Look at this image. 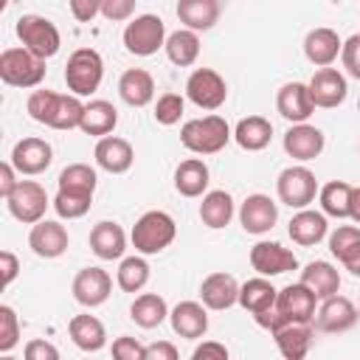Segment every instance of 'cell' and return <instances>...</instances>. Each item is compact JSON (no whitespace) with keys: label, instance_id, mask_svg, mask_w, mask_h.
<instances>
[{"label":"cell","instance_id":"6da1fadb","mask_svg":"<svg viewBox=\"0 0 360 360\" xmlns=\"http://www.w3.org/2000/svg\"><path fill=\"white\" fill-rule=\"evenodd\" d=\"M28 115L37 124L51 129H76L84 115V104L73 93H53V90H34L25 101Z\"/></svg>","mask_w":360,"mask_h":360},{"label":"cell","instance_id":"7a4b0ae2","mask_svg":"<svg viewBox=\"0 0 360 360\" xmlns=\"http://www.w3.org/2000/svg\"><path fill=\"white\" fill-rule=\"evenodd\" d=\"M233 138L228 121L222 115H202L191 118L180 127V143L194 155H217Z\"/></svg>","mask_w":360,"mask_h":360},{"label":"cell","instance_id":"3957f363","mask_svg":"<svg viewBox=\"0 0 360 360\" xmlns=\"http://www.w3.org/2000/svg\"><path fill=\"white\" fill-rule=\"evenodd\" d=\"M177 236V225L172 219V214L166 211H146L138 217V222L132 225V248L143 256H152V253H160L166 250Z\"/></svg>","mask_w":360,"mask_h":360},{"label":"cell","instance_id":"277c9868","mask_svg":"<svg viewBox=\"0 0 360 360\" xmlns=\"http://www.w3.org/2000/svg\"><path fill=\"white\" fill-rule=\"evenodd\" d=\"M45 59L28 51L25 45L6 48L0 53V79L8 87H37L45 79Z\"/></svg>","mask_w":360,"mask_h":360},{"label":"cell","instance_id":"5b68a950","mask_svg":"<svg viewBox=\"0 0 360 360\" xmlns=\"http://www.w3.org/2000/svg\"><path fill=\"white\" fill-rule=\"evenodd\" d=\"M104 79V59L96 48H76L65 65V84L73 96H90Z\"/></svg>","mask_w":360,"mask_h":360},{"label":"cell","instance_id":"8992f818","mask_svg":"<svg viewBox=\"0 0 360 360\" xmlns=\"http://www.w3.org/2000/svg\"><path fill=\"white\" fill-rule=\"evenodd\" d=\"M121 39L132 56H152L166 45V25L158 14H138L127 22Z\"/></svg>","mask_w":360,"mask_h":360},{"label":"cell","instance_id":"52a82bcc","mask_svg":"<svg viewBox=\"0 0 360 360\" xmlns=\"http://www.w3.org/2000/svg\"><path fill=\"white\" fill-rule=\"evenodd\" d=\"M14 31H17L20 42H22L28 51H34L37 56L51 59V56L59 53L62 37H59V28H56L48 17H42V14H22V17L17 20Z\"/></svg>","mask_w":360,"mask_h":360},{"label":"cell","instance_id":"ba28073f","mask_svg":"<svg viewBox=\"0 0 360 360\" xmlns=\"http://www.w3.org/2000/svg\"><path fill=\"white\" fill-rule=\"evenodd\" d=\"M318 180L315 174L307 169V166H287L278 180H276V194L284 205L301 211V208H309V202H315V194H318Z\"/></svg>","mask_w":360,"mask_h":360},{"label":"cell","instance_id":"9c48e42d","mask_svg":"<svg viewBox=\"0 0 360 360\" xmlns=\"http://www.w3.org/2000/svg\"><path fill=\"white\" fill-rule=\"evenodd\" d=\"M6 205H8V214H11L17 222L34 225V222L45 219V211H48V205H53V202L48 200V191H45L37 180H20L17 188L6 197Z\"/></svg>","mask_w":360,"mask_h":360},{"label":"cell","instance_id":"30bf717a","mask_svg":"<svg viewBox=\"0 0 360 360\" xmlns=\"http://www.w3.org/2000/svg\"><path fill=\"white\" fill-rule=\"evenodd\" d=\"M186 98L200 110H219L228 98V84L214 68H197L186 79Z\"/></svg>","mask_w":360,"mask_h":360},{"label":"cell","instance_id":"8fae6325","mask_svg":"<svg viewBox=\"0 0 360 360\" xmlns=\"http://www.w3.org/2000/svg\"><path fill=\"white\" fill-rule=\"evenodd\" d=\"M307 84H309V96H312L315 107H323V110L340 107L346 101V93H349L346 76L332 65L329 68H318Z\"/></svg>","mask_w":360,"mask_h":360},{"label":"cell","instance_id":"7c38bea8","mask_svg":"<svg viewBox=\"0 0 360 360\" xmlns=\"http://www.w3.org/2000/svg\"><path fill=\"white\" fill-rule=\"evenodd\" d=\"M70 290H73V298H76L82 307L93 309V307H101V304L110 298V292H112V278H110V273L101 270V267H82V270L73 276Z\"/></svg>","mask_w":360,"mask_h":360},{"label":"cell","instance_id":"4fadbf2b","mask_svg":"<svg viewBox=\"0 0 360 360\" xmlns=\"http://www.w3.org/2000/svg\"><path fill=\"white\" fill-rule=\"evenodd\" d=\"M8 160L14 163V169L20 174L34 177V174L48 172V166L53 163V149H51V143L45 138H34L31 135V138H22V141L14 143Z\"/></svg>","mask_w":360,"mask_h":360},{"label":"cell","instance_id":"5bb4252c","mask_svg":"<svg viewBox=\"0 0 360 360\" xmlns=\"http://www.w3.org/2000/svg\"><path fill=\"white\" fill-rule=\"evenodd\" d=\"M70 245L68 228L56 219H39L31 225L28 233V248L39 256V259H59Z\"/></svg>","mask_w":360,"mask_h":360},{"label":"cell","instance_id":"9a60e30c","mask_svg":"<svg viewBox=\"0 0 360 360\" xmlns=\"http://www.w3.org/2000/svg\"><path fill=\"white\" fill-rule=\"evenodd\" d=\"M250 267L259 276H281L298 267V259L281 242H256L250 248Z\"/></svg>","mask_w":360,"mask_h":360},{"label":"cell","instance_id":"2e32d148","mask_svg":"<svg viewBox=\"0 0 360 360\" xmlns=\"http://www.w3.org/2000/svg\"><path fill=\"white\" fill-rule=\"evenodd\" d=\"M276 110L290 124L309 121V115L315 112V101L309 96V84H304V82H287V84H281L278 93H276Z\"/></svg>","mask_w":360,"mask_h":360},{"label":"cell","instance_id":"e0dca14e","mask_svg":"<svg viewBox=\"0 0 360 360\" xmlns=\"http://www.w3.org/2000/svg\"><path fill=\"white\" fill-rule=\"evenodd\" d=\"M239 222H242L245 233L262 236V233L273 231V225L278 222V205L267 194H248L239 208Z\"/></svg>","mask_w":360,"mask_h":360},{"label":"cell","instance_id":"ac0fdd59","mask_svg":"<svg viewBox=\"0 0 360 360\" xmlns=\"http://www.w3.org/2000/svg\"><path fill=\"white\" fill-rule=\"evenodd\" d=\"M354 323H357V307L352 304V298L338 295V292L329 295V298H323L321 301V309L315 312V326L321 332L338 335V332L352 329Z\"/></svg>","mask_w":360,"mask_h":360},{"label":"cell","instance_id":"d6986e66","mask_svg":"<svg viewBox=\"0 0 360 360\" xmlns=\"http://www.w3.org/2000/svg\"><path fill=\"white\" fill-rule=\"evenodd\" d=\"M323 146H326V138H323V132L318 129V127H312V124H292L287 132H284V152L292 158V160H301V163H307V160H315L321 152H323Z\"/></svg>","mask_w":360,"mask_h":360},{"label":"cell","instance_id":"ffe728a7","mask_svg":"<svg viewBox=\"0 0 360 360\" xmlns=\"http://www.w3.org/2000/svg\"><path fill=\"white\" fill-rule=\"evenodd\" d=\"M93 158H96V166L110 172V174H124L132 169V160H135V149L127 138H118V135H104L98 138L96 149H93Z\"/></svg>","mask_w":360,"mask_h":360},{"label":"cell","instance_id":"44dd1931","mask_svg":"<svg viewBox=\"0 0 360 360\" xmlns=\"http://www.w3.org/2000/svg\"><path fill=\"white\" fill-rule=\"evenodd\" d=\"M239 281L231 276V273H225V270H217V273H211V276H205L202 278V284H200V301L208 307V309H228V307H233V304H239Z\"/></svg>","mask_w":360,"mask_h":360},{"label":"cell","instance_id":"7402d4cb","mask_svg":"<svg viewBox=\"0 0 360 360\" xmlns=\"http://www.w3.org/2000/svg\"><path fill=\"white\" fill-rule=\"evenodd\" d=\"M169 323H172L174 335L186 338V340H200L208 332V307L200 301H180L169 312Z\"/></svg>","mask_w":360,"mask_h":360},{"label":"cell","instance_id":"603a6c76","mask_svg":"<svg viewBox=\"0 0 360 360\" xmlns=\"http://www.w3.org/2000/svg\"><path fill=\"white\" fill-rule=\"evenodd\" d=\"M315 304H318L315 292L309 287H304L301 281L281 287L278 295H276V309L287 321H312L315 318Z\"/></svg>","mask_w":360,"mask_h":360},{"label":"cell","instance_id":"cb8c5ba5","mask_svg":"<svg viewBox=\"0 0 360 360\" xmlns=\"http://www.w3.org/2000/svg\"><path fill=\"white\" fill-rule=\"evenodd\" d=\"M273 338H276L278 352L287 360H301L312 346L315 329H312V321H287L273 332Z\"/></svg>","mask_w":360,"mask_h":360},{"label":"cell","instance_id":"d4e9b609","mask_svg":"<svg viewBox=\"0 0 360 360\" xmlns=\"http://www.w3.org/2000/svg\"><path fill=\"white\" fill-rule=\"evenodd\" d=\"M287 233H290V239H292L295 245L312 248V245H318L321 239L329 236L326 214H323V211H312V208H301L298 214H292Z\"/></svg>","mask_w":360,"mask_h":360},{"label":"cell","instance_id":"484cf974","mask_svg":"<svg viewBox=\"0 0 360 360\" xmlns=\"http://www.w3.org/2000/svg\"><path fill=\"white\" fill-rule=\"evenodd\" d=\"M90 250L101 259V262H112V259H124L127 250V233L118 222L101 219L93 225L90 231Z\"/></svg>","mask_w":360,"mask_h":360},{"label":"cell","instance_id":"4316f807","mask_svg":"<svg viewBox=\"0 0 360 360\" xmlns=\"http://www.w3.org/2000/svg\"><path fill=\"white\" fill-rule=\"evenodd\" d=\"M343 48V39L338 37V31L332 28H312L307 37H304V56L315 65V68H329L338 53Z\"/></svg>","mask_w":360,"mask_h":360},{"label":"cell","instance_id":"83f0119b","mask_svg":"<svg viewBox=\"0 0 360 360\" xmlns=\"http://www.w3.org/2000/svg\"><path fill=\"white\" fill-rule=\"evenodd\" d=\"M118 96L129 107H146L155 98V79L143 68H129L118 79Z\"/></svg>","mask_w":360,"mask_h":360},{"label":"cell","instance_id":"f1b7e54d","mask_svg":"<svg viewBox=\"0 0 360 360\" xmlns=\"http://www.w3.org/2000/svg\"><path fill=\"white\" fill-rule=\"evenodd\" d=\"M177 20L191 31H211L219 20V0H177Z\"/></svg>","mask_w":360,"mask_h":360},{"label":"cell","instance_id":"f546056e","mask_svg":"<svg viewBox=\"0 0 360 360\" xmlns=\"http://www.w3.org/2000/svg\"><path fill=\"white\" fill-rule=\"evenodd\" d=\"M301 284L309 287L318 301H323V298H329L340 290V273H338L335 264H329L323 259H315L301 270Z\"/></svg>","mask_w":360,"mask_h":360},{"label":"cell","instance_id":"4dcf8cb0","mask_svg":"<svg viewBox=\"0 0 360 360\" xmlns=\"http://www.w3.org/2000/svg\"><path fill=\"white\" fill-rule=\"evenodd\" d=\"M70 340L82 349V352H101L107 346V329L96 315H73L68 323Z\"/></svg>","mask_w":360,"mask_h":360},{"label":"cell","instance_id":"1f68e13d","mask_svg":"<svg viewBox=\"0 0 360 360\" xmlns=\"http://www.w3.org/2000/svg\"><path fill=\"white\" fill-rule=\"evenodd\" d=\"M208 180H211V172L202 158H186L174 169V188L183 197H202L208 188Z\"/></svg>","mask_w":360,"mask_h":360},{"label":"cell","instance_id":"d6a6232c","mask_svg":"<svg viewBox=\"0 0 360 360\" xmlns=\"http://www.w3.org/2000/svg\"><path fill=\"white\" fill-rule=\"evenodd\" d=\"M115 124H118V110H115L110 101L96 98V101H87V104H84V115H82L79 129H82L84 135L104 138V135H110V132L115 129Z\"/></svg>","mask_w":360,"mask_h":360},{"label":"cell","instance_id":"836d02e7","mask_svg":"<svg viewBox=\"0 0 360 360\" xmlns=\"http://www.w3.org/2000/svg\"><path fill=\"white\" fill-rule=\"evenodd\" d=\"M200 219H202V225L211 228V231L225 228V225L233 219V197H231L225 188L205 191V194H202V202H200Z\"/></svg>","mask_w":360,"mask_h":360},{"label":"cell","instance_id":"e575fe53","mask_svg":"<svg viewBox=\"0 0 360 360\" xmlns=\"http://www.w3.org/2000/svg\"><path fill=\"white\" fill-rule=\"evenodd\" d=\"M270 138H273V124L264 115H248L233 129V141L245 152H262L270 143Z\"/></svg>","mask_w":360,"mask_h":360},{"label":"cell","instance_id":"d590c367","mask_svg":"<svg viewBox=\"0 0 360 360\" xmlns=\"http://www.w3.org/2000/svg\"><path fill=\"white\" fill-rule=\"evenodd\" d=\"M169 304H166V298L163 295H158V292H141L135 301H132V307H129V318L141 326V329H155V326H160L166 318H169Z\"/></svg>","mask_w":360,"mask_h":360},{"label":"cell","instance_id":"8d00e7d4","mask_svg":"<svg viewBox=\"0 0 360 360\" xmlns=\"http://www.w3.org/2000/svg\"><path fill=\"white\" fill-rule=\"evenodd\" d=\"M276 295L278 290L267 281V276H259V278H248L242 287H239V307L248 309L250 315L256 312H264L276 304Z\"/></svg>","mask_w":360,"mask_h":360},{"label":"cell","instance_id":"74e56055","mask_svg":"<svg viewBox=\"0 0 360 360\" xmlns=\"http://www.w3.org/2000/svg\"><path fill=\"white\" fill-rule=\"evenodd\" d=\"M163 48H166L169 62H174L177 68H188L200 56V37L191 28H180V31H174V34L166 37V45Z\"/></svg>","mask_w":360,"mask_h":360},{"label":"cell","instance_id":"f35d334b","mask_svg":"<svg viewBox=\"0 0 360 360\" xmlns=\"http://www.w3.org/2000/svg\"><path fill=\"white\" fill-rule=\"evenodd\" d=\"M56 186L62 191H73V194H87L93 197L96 194V186H98V174L90 163H70L59 172V180Z\"/></svg>","mask_w":360,"mask_h":360},{"label":"cell","instance_id":"ab89813d","mask_svg":"<svg viewBox=\"0 0 360 360\" xmlns=\"http://www.w3.org/2000/svg\"><path fill=\"white\" fill-rule=\"evenodd\" d=\"M318 200H321V211H323L326 217L346 219V217H349L352 186H349L346 180H329V183L318 191Z\"/></svg>","mask_w":360,"mask_h":360},{"label":"cell","instance_id":"60d3db41","mask_svg":"<svg viewBox=\"0 0 360 360\" xmlns=\"http://www.w3.org/2000/svg\"><path fill=\"white\" fill-rule=\"evenodd\" d=\"M146 281H149V264H146L143 253H141V256H127V259H121V264H118V270H115V284H118L124 292H141V290L146 287Z\"/></svg>","mask_w":360,"mask_h":360},{"label":"cell","instance_id":"b9f144b4","mask_svg":"<svg viewBox=\"0 0 360 360\" xmlns=\"http://www.w3.org/2000/svg\"><path fill=\"white\" fill-rule=\"evenodd\" d=\"M360 248V228L357 225H338L332 233H329V250L332 256L343 264L354 250Z\"/></svg>","mask_w":360,"mask_h":360},{"label":"cell","instance_id":"7bdbcfd3","mask_svg":"<svg viewBox=\"0 0 360 360\" xmlns=\"http://www.w3.org/2000/svg\"><path fill=\"white\" fill-rule=\"evenodd\" d=\"M93 205V197L87 194H73V191H62L56 188V197H53V211L62 217V219H79L90 211Z\"/></svg>","mask_w":360,"mask_h":360},{"label":"cell","instance_id":"ee69618b","mask_svg":"<svg viewBox=\"0 0 360 360\" xmlns=\"http://www.w3.org/2000/svg\"><path fill=\"white\" fill-rule=\"evenodd\" d=\"M183 110H186V98L180 93H163L155 101V121L163 127H172L183 118Z\"/></svg>","mask_w":360,"mask_h":360},{"label":"cell","instance_id":"f6af8a7d","mask_svg":"<svg viewBox=\"0 0 360 360\" xmlns=\"http://www.w3.org/2000/svg\"><path fill=\"white\" fill-rule=\"evenodd\" d=\"M17 343H20V318L8 304H3L0 307V352L6 354Z\"/></svg>","mask_w":360,"mask_h":360},{"label":"cell","instance_id":"bcb514c9","mask_svg":"<svg viewBox=\"0 0 360 360\" xmlns=\"http://www.w3.org/2000/svg\"><path fill=\"white\" fill-rule=\"evenodd\" d=\"M143 354H146V346L129 335H121L112 340V357L115 360H143Z\"/></svg>","mask_w":360,"mask_h":360},{"label":"cell","instance_id":"7dc6e473","mask_svg":"<svg viewBox=\"0 0 360 360\" xmlns=\"http://www.w3.org/2000/svg\"><path fill=\"white\" fill-rule=\"evenodd\" d=\"M138 0H101V17L110 22H124L132 20Z\"/></svg>","mask_w":360,"mask_h":360},{"label":"cell","instance_id":"c3c4849f","mask_svg":"<svg viewBox=\"0 0 360 360\" xmlns=\"http://www.w3.org/2000/svg\"><path fill=\"white\" fill-rule=\"evenodd\" d=\"M340 59H343V68L349 76L360 79V34H352L343 48H340Z\"/></svg>","mask_w":360,"mask_h":360},{"label":"cell","instance_id":"681fc988","mask_svg":"<svg viewBox=\"0 0 360 360\" xmlns=\"http://www.w3.org/2000/svg\"><path fill=\"white\" fill-rule=\"evenodd\" d=\"M25 360H56L59 357V349L48 340H28L25 343Z\"/></svg>","mask_w":360,"mask_h":360},{"label":"cell","instance_id":"f907efd6","mask_svg":"<svg viewBox=\"0 0 360 360\" xmlns=\"http://www.w3.org/2000/svg\"><path fill=\"white\" fill-rule=\"evenodd\" d=\"M70 11L79 22H93V17L101 14V0H70Z\"/></svg>","mask_w":360,"mask_h":360},{"label":"cell","instance_id":"816d5d0a","mask_svg":"<svg viewBox=\"0 0 360 360\" xmlns=\"http://www.w3.org/2000/svg\"><path fill=\"white\" fill-rule=\"evenodd\" d=\"M143 360H177V346L169 340H158V343L146 346Z\"/></svg>","mask_w":360,"mask_h":360},{"label":"cell","instance_id":"f5cc1de1","mask_svg":"<svg viewBox=\"0 0 360 360\" xmlns=\"http://www.w3.org/2000/svg\"><path fill=\"white\" fill-rule=\"evenodd\" d=\"M191 357H194V360H208V357L225 360V357H228V349H225L222 343H217V340H205V343H200V346L191 352Z\"/></svg>","mask_w":360,"mask_h":360},{"label":"cell","instance_id":"db71d44e","mask_svg":"<svg viewBox=\"0 0 360 360\" xmlns=\"http://www.w3.org/2000/svg\"><path fill=\"white\" fill-rule=\"evenodd\" d=\"M17 169H14V163L11 160H6V163H0V197L6 200L14 188H17Z\"/></svg>","mask_w":360,"mask_h":360},{"label":"cell","instance_id":"11a10c76","mask_svg":"<svg viewBox=\"0 0 360 360\" xmlns=\"http://www.w3.org/2000/svg\"><path fill=\"white\" fill-rule=\"evenodd\" d=\"M0 270H3V287H8L20 273V262L11 250H0Z\"/></svg>","mask_w":360,"mask_h":360},{"label":"cell","instance_id":"9f6ffc18","mask_svg":"<svg viewBox=\"0 0 360 360\" xmlns=\"http://www.w3.org/2000/svg\"><path fill=\"white\" fill-rule=\"evenodd\" d=\"M349 219L360 225V186H352V200H349Z\"/></svg>","mask_w":360,"mask_h":360},{"label":"cell","instance_id":"6f0895ef","mask_svg":"<svg viewBox=\"0 0 360 360\" xmlns=\"http://www.w3.org/2000/svg\"><path fill=\"white\" fill-rule=\"evenodd\" d=\"M343 267H346L352 276H357V278H360V248H357V250L343 262Z\"/></svg>","mask_w":360,"mask_h":360},{"label":"cell","instance_id":"680465c9","mask_svg":"<svg viewBox=\"0 0 360 360\" xmlns=\"http://www.w3.org/2000/svg\"><path fill=\"white\" fill-rule=\"evenodd\" d=\"M357 110H360V98H357Z\"/></svg>","mask_w":360,"mask_h":360}]
</instances>
